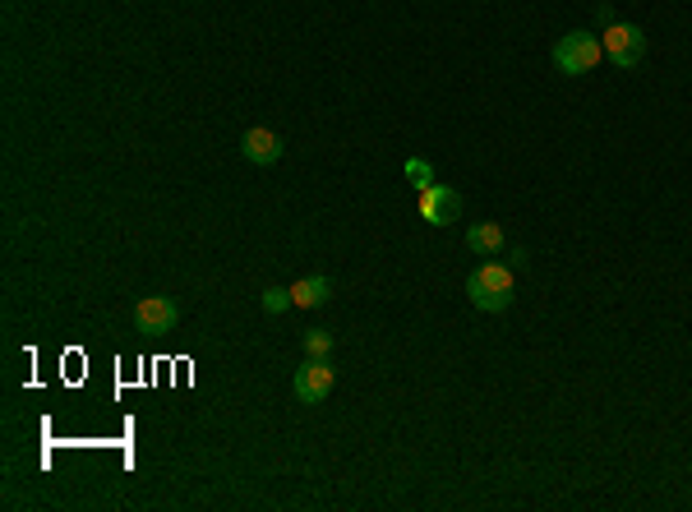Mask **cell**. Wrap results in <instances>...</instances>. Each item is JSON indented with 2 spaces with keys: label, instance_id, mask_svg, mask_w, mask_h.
<instances>
[{
  "label": "cell",
  "instance_id": "8992f818",
  "mask_svg": "<svg viewBox=\"0 0 692 512\" xmlns=\"http://www.w3.org/2000/svg\"><path fill=\"white\" fill-rule=\"evenodd\" d=\"M134 328L148 337H167L176 333V323H180V305L171 296H144L139 305H134Z\"/></svg>",
  "mask_w": 692,
  "mask_h": 512
},
{
  "label": "cell",
  "instance_id": "3957f363",
  "mask_svg": "<svg viewBox=\"0 0 692 512\" xmlns=\"http://www.w3.org/2000/svg\"><path fill=\"white\" fill-rule=\"evenodd\" d=\"M600 42H605V56L614 60L619 70H637V65L646 60V33H642V24H623V19H614V24H605Z\"/></svg>",
  "mask_w": 692,
  "mask_h": 512
},
{
  "label": "cell",
  "instance_id": "6da1fadb",
  "mask_svg": "<svg viewBox=\"0 0 692 512\" xmlns=\"http://www.w3.org/2000/svg\"><path fill=\"white\" fill-rule=\"evenodd\" d=\"M466 296L480 314H503L513 310L517 300V268H503V263H480L476 273L466 277Z\"/></svg>",
  "mask_w": 692,
  "mask_h": 512
},
{
  "label": "cell",
  "instance_id": "7a4b0ae2",
  "mask_svg": "<svg viewBox=\"0 0 692 512\" xmlns=\"http://www.w3.org/2000/svg\"><path fill=\"white\" fill-rule=\"evenodd\" d=\"M600 60H605V42H600V33H591V28H573V33H563L559 42H554V70L568 74V79L591 74Z\"/></svg>",
  "mask_w": 692,
  "mask_h": 512
},
{
  "label": "cell",
  "instance_id": "277c9868",
  "mask_svg": "<svg viewBox=\"0 0 692 512\" xmlns=\"http://www.w3.org/2000/svg\"><path fill=\"white\" fill-rule=\"evenodd\" d=\"M333 383H337V370L328 365V356H310L296 370V379H291V393H296L300 406H323L328 393H333Z\"/></svg>",
  "mask_w": 692,
  "mask_h": 512
},
{
  "label": "cell",
  "instance_id": "5b68a950",
  "mask_svg": "<svg viewBox=\"0 0 692 512\" xmlns=\"http://www.w3.org/2000/svg\"><path fill=\"white\" fill-rule=\"evenodd\" d=\"M416 213L430 222V227H453L457 217H462V194L453 190V185H425V190L416 194Z\"/></svg>",
  "mask_w": 692,
  "mask_h": 512
},
{
  "label": "cell",
  "instance_id": "9c48e42d",
  "mask_svg": "<svg viewBox=\"0 0 692 512\" xmlns=\"http://www.w3.org/2000/svg\"><path fill=\"white\" fill-rule=\"evenodd\" d=\"M291 300H296L300 310H319V305L333 300V277H323V273L296 277V282H291Z\"/></svg>",
  "mask_w": 692,
  "mask_h": 512
},
{
  "label": "cell",
  "instance_id": "7c38bea8",
  "mask_svg": "<svg viewBox=\"0 0 692 512\" xmlns=\"http://www.w3.org/2000/svg\"><path fill=\"white\" fill-rule=\"evenodd\" d=\"M333 346H337V337L328 328H310L305 333V356H333Z\"/></svg>",
  "mask_w": 692,
  "mask_h": 512
},
{
  "label": "cell",
  "instance_id": "ba28073f",
  "mask_svg": "<svg viewBox=\"0 0 692 512\" xmlns=\"http://www.w3.org/2000/svg\"><path fill=\"white\" fill-rule=\"evenodd\" d=\"M466 250L476 254V259H494V254L508 250V236H503L499 222H471V231H466Z\"/></svg>",
  "mask_w": 692,
  "mask_h": 512
},
{
  "label": "cell",
  "instance_id": "30bf717a",
  "mask_svg": "<svg viewBox=\"0 0 692 512\" xmlns=\"http://www.w3.org/2000/svg\"><path fill=\"white\" fill-rule=\"evenodd\" d=\"M259 305H263V314H282L287 305H296V300H291V286H263Z\"/></svg>",
  "mask_w": 692,
  "mask_h": 512
},
{
  "label": "cell",
  "instance_id": "8fae6325",
  "mask_svg": "<svg viewBox=\"0 0 692 512\" xmlns=\"http://www.w3.org/2000/svg\"><path fill=\"white\" fill-rule=\"evenodd\" d=\"M402 176L416 185V190H425V185H434V167L425 162V157H406L402 162Z\"/></svg>",
  "mask_w": 692,
  "mask_h": 512
},
{
  "label": "cell",
  "instance_id": "52a82bcc",
  "mask_svg": "<svg viewBox=\"0 0 692 512\" xmlns=\"http://www.w3.org/2000/svg\"><path fill=\"white\" fill-rule=\"evenodd\" d=\"M282 153H287V143H282L277 130H268V125H250V130L240 134V157L250 167H273V162H282Z\"/></svg>",
  "mask_w": 692,
  "mask_h": 512
}]
</instances>
